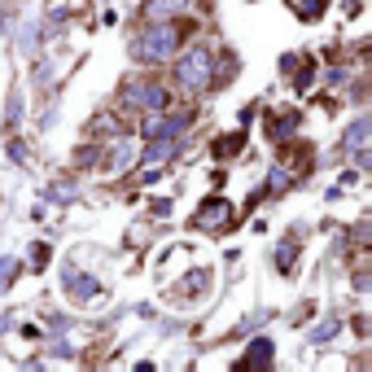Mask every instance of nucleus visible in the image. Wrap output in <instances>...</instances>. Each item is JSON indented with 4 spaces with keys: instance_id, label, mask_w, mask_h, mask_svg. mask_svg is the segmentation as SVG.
Wrapping results in <instances>:
<instances>
[{
    "instance_id": "obj_1",
    "label": "nucleus",
    "mask_w": 372,
    "mask_h": 372,
    "mask_svg": "<svg viewBox=\"0 0 372 372\" xmlns=\"http://www.w3.org/2000/svg\"><path fill=\"white\" fill-rule=\"evenodd\" d=\"M206 70H210L206 53H188L184 66H180V79H184L188 88H206V84H210V74H206Z\"/></svg>"
}]
</instances>
